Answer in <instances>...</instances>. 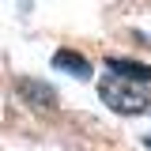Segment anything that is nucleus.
Returning a JSON list of instances; mask_svg holds the SVG:
<instances>
[{"label": "nucleus", "mask_w": 151, "mask_h": 151, "mask_svg": "<svg viewBox=\"0 0 151 151\" xmlns=\"http://www.w3.org/2000/svg\"><path fill=\"white\" fill-rule=\"evenodd\" d=\"M144 144H147V147H151V136H147V140H144Z\"/></svg>", "instance_id": "5"}, {"label": "nucleus", "mask_w": 151, "mask_h": 151, "mask_svg": "<svg viewBox=\"0 0 151 151\" xmlns=\"http://www.w3.org/2000/svg\"><path fill=\"white\" fill-rule=\"evenodd\" d=\"M106 68L121 79H132V83H144V87L151 83V64H140V60H129V57H110Z\"/></svg>", "instance_id": "2"}, {"label": "nucleus", "mask_w": 151, "mask_h": 151, "mask_svg": "<svg viewBox=\"0 0 151 151\" xmlns=\"http://www.w3.org/2000/svg\"><path fill=\"white\" fill-rule=\"evenodd\" d=\"M53 68L72 72V76H79V79H87V76H91V60H87V57H79V53H72V49H57V53H53Z\"/></svg>", "instance_id": "4"}, {"label": "nucleus", "mask_w": 151, "mask_h": 151, "mask_svg": "<svg viewBox=\"0 0 151 151\" xmlns=\"http://www.w3.org/2000/svg\"><path fill=\"white\" fill-rule=\"evenodd\" d=\"M15 87H19V94H23L30 106H38V110H53V106H57V94H53V87H49V83H38V79H19Z\"/></svg>", "instance_id": "3"}, {"label": "nucleus", "mask_w": 151, "mask_h": 151, "mask_svg": "<svg viewBox=\"0 0 151 151\" xmlns=\"http://www.w3.org/2000/svg\"><path fill=\"white\" fill-rule=\"evenodd\" d=\"M98 98L110 106V110L117 113H129V117H136V113H144L151 106L147 98V87L144 83H132V79H121V76H102L98 79Z\"/></svg>", "instance_id": "1"}]
</instances>
